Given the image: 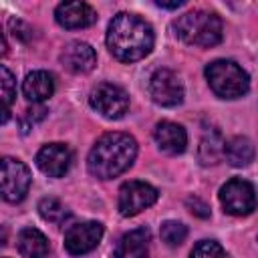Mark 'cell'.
Segmentation results:
<instances>
[{
    "label": "cell",
    "instance_id": "cell-20",
    "mask_svg": "<svg viewBox=\"0 0 258 258\" xmlns=\"http://www.w3.org/2000/svg\"><path fill=\"white\" fill-rule=\"evenodd\" d=\"M0 75H2L0 85H2V103H4L2 123H6V121H8V115H10V105H12L14 97H16V81H14L12 73H10L6 67H2V69H0Z\"/></svg>",
    "mask_w": 258,
    "mask_h": 258
},
{
    "label": "cell",
    "instance_id": "cell-25",
    "mask_svg": "<svg viewBox=\"0 0 258 258\" xmlns=\"http://www.w3.org/2000/svg\"><path fill=\"white\" fill-rule=\"evenodd\" d=\"M185 204H187V208H189L191 214H196V216H200V218H210V208H208L202 200H198V198H187Z\"/></svg>",
    "mask_w": 258,
    "mask_h": 258
},
{
    "label": "cell",
    "instance_id": "cell-14",
    "mask_svg": "<svg viewBox=\"0 0 258 258\" xmlns=\"http://www.w3.org/2000/svg\"><path fill=\"white\" fill-rule=\"evenodd\" d=\"M153 139H155L159 151H163L167 155H179V153H183V149L187 145L185 129L171 121L157 123L153 129Z\"/></svg>",
    "mask_w": 258,
    "mask_h": 258
},
{
    "label": "cell",
    "instance_id": "cell-3",
    "mask_svg": "<svg viewBox=\"0 0 258 258\" xmlns=\"http://www.w3.org/2000/svg\"><path fill=\"white\" fill-rule=\"evenodd\" d=\"M175 34L194 46H214L222 40V20L218 14L208 10H191L179 16L173 24Z\"/></svg>",
    "mask_w": 258,
    "mask_h": 258
},
{
    "label": "cell",
    "instance_id": "cell-26",
    "mask_svg": "<svg viewBox=\"0 0 258 258\" xmlns=\"http://www.w3.org/2000/svg\"><path fill=\"white\" fill-rule=\"evenodd\" d=\"M155 4H157L159 8H167V10H173V8L183 6V2H181V0H175V2H163V0H157Z\"/></svg>",
    "mask_w": 258,
    "mask_h": 258
},
{
    "label": "cell",
    "instance_id": "cell-22",
    "mask_svg": "<svg viewBox=\"0 0 258 258\" xmlns=\"http://www.w3.org/2000/svg\"><path fill=\"white\" fill-rule=\"evenodd\" d=\"M187 236V228L181 222L175 220H167L161 224V240L167 246H179Z\"/></svg>",
    "mask_w": 258,
    "mask_h": 258
},
{
    "label": "cell",
    "instance_id": "cell-19",
    "mask_svg": "<svg viewBox=\"0 0 258 258\" xmlns=\"http://www.w3.org/2000/svg\"><path fill=\"white\" fill-rule=\"evenodd\" d=\"M224 141H222V135L218 131H210L206 133V137L202 139V145H200V159L204 165L208 163H216L218 157L224 153Z\"/></svg>",
    "mask_w": 258,
    "mask_h": 258
},
{
    "label": "cell",
    "instance_id": "cell-1",
    "mask_svg": "<svg viewBox=\"0 0 258 258\" xmlns=\"http://www.w3.org/2000/svg\"><path fill=\"white\" fill-rule=\"evenodd\" d=\"M153 28L139 16L119 12L107 28L109 52L121 62H135L153 48Z\"/></svg>",
    "mask_w": 258,
    "mask_h": 258
},
{
    "label": "cell",
    "instance_id": "cell-6",
    "mask_svg": "<svg viewBox=\"0 0 258 258\" xmlns=\"http://www.w3.org/2000/svg\"><path fill=\"white\" fill-rule=\"evenodd\" d=\"M220 202L224 212L232 216H248L256 208V191L254 187L240 177H232L220 189Z\"/></svg>",
    "mask_w": 258,
    "mask_h": 258
},
{
    "label": "cell",
    "instance_id": "cell-15",
    "mask_svg": "<svg viewBox=\"0 0 258 258\" xmlns=\"http://www.w3.org/2000/svg\"><path fill=\"white\" fill-rule=\"evenodd\" d=\"M149 230L147 228H135L121 236L115 258H147L149 256Z\"/></svg>",
    "mask_w": 258,
    "mask_h": 258
},
{
    "label": "cell",
    "instance_id": "cell-11",
    "mask_svg": "<svg viewBox=\"0 0 258 258\" xmlns=\"http://www.w3.org/2000/svg\"><path fill=\"white\" fill-rule=\"evenodd\" d=\"M73 161V153L64 143H48L42 145L36 153V165L48 177H62Z\"/></svg>",
    "mask_w": 258,
    "mask_h": 258
},
{
    "label": "cell",
    "instance_id": "cell-21",
    "mask_svg": "<svg viewBox=\"0 0 258 258\" xmlns=\"http://www.w3.org/2000/svg\"><path fill=\"white\" fill-rule=\"evenodd\" d=\"M38 214H40L46 222H52V224H60L62 220L69 218V212L64 210V206H62L58 200H54V198H44V200H40V204H38Z\"/></svg>",
    "mask_w": 258,
    "mask_h": 258
},
{
    "label": "cell",
    "instance_id": "cell-13",
    "mask_svg": "<svg viewBox=\"0 0 258 258\" xmlns=\"http://www.w3.org/2000/svg\"><path fill=\"white\" fill-rule=\"evenodd\" d=\"M60 62L67 71L75 75H83V73L93 71V67L97 64V54L91 44L75 40V42H69L64 50L60 52Z\"/></svg>",
    "mask_w": 258,
    "mask_h": 258
},
{
    "label": "cell",
    "instance_id": "cell-23",
    "mask_svg": "<svg viewBox=\"0 0 258 258\" xmlns=\"http://www.w3.org/2000/svg\"><path fill=\"white\" fill-rule=\"evenodd\" d=\"M222 256H224V248L216 240H200L189 252V258H222Z\"/></svg>",
    "mask_w": 258,
    "mask_h": 258
},
{
    "label": "cell",
    "instance_id": "cell-8",
    "mask_svg": "<svg viewBox=\"0 0 258 258\" xmlns=\"http://www.w3.org/2000/svg\"><path fill=\"white\" fill-rule=\"evenodd\" d=\"M157 202V189L145 181H125L119 189V200H117V208L119 214L129 218L135 216L139 212H143L145 208L153 206Z\"/></svg>",
    "mask_w": 258,
    "mask_h": 258
},
{
    "label": "cell",
    "instance_id": "cell-17",
    "mask_svg": "<svg viewBox=\"0 0 258 258\" xmlns=\"http://www.w3.org/2000/svg\"><path fill=\"white\" fill-rule=\"evenodd\" d=\"M224 155H226V159H228L230 165H234V167H246V165H250L254 161L256 147H254V143L248 137L236 135V137H232L224 145Z\"/></svg>",
    "mask_w": 258,
    "mask_h": 258
},
{
    "label": "cell",
    "instance_id": "cell-9",
    "mask_svg": "<svg viewBox=\"0 0 258 258\" xmlns=\"http://www.w3.org/2000/svg\"><path fill=\"white\" fill-rule=\"evenodd\" d=\"M149 97L161 107H175L183 101V83L169 69H157L147 85Z\"/></svg>",
    "mask_w": 258,
    "mask_h": 258
},
{
    "label": "cell",
    "instance_id": "cell-16",
    "mask_svg": "<svg viewBox=\"0 0 258 258\" xmlns=\"http://www.w3.org/2000/svg\"><path fill=\"white\" fill-rule=\"evenodd\" d=\"M54 91V79L46 71H32L26 75L22 83V95L30 103H42L46 101Z\"/></svg>",
    "mask_w": 258,
    "mask_h": 258
},
{
    "label": "cell",
    "instance_id": "cell-5",
    "mask_svg": "<svg viewBox=\"0 0 258 258\" xmlns=\"http://www.w3.org/2000/svg\"><path fill=\"white\" fill-rule=\"evenodd\" d=\"M89 103L103 117L121 119L129 109V95L113 83H101L91 91Z\"/></svg>",
    "mask_w": 258,
    "mask_h": 258
},
{
    "label": "cell",
    "instance_id": "cell-4",
    "mask_svg": "<svg viewBox=\"0 0 258 258\" xmlns=\"http://www.w3.org/2000/svg\"><path fill=\"white\" fill-rule=\"evenodd\" d=\"M206 79L210 89L222 99H238L248 93V73L234 60H214L206 67Z\"/></svg>",
    "mask_w": 258,
    "mask_h": 258
},
{
    "label": "cell",
    "instance_id": "cell-7",
    "mask_svg": "<svg viewBox=\"0 0 258 258\" xmlns=\"http://www.w3.org/2000/svg\"><path fill=\"white\" fill-rule=\"evenodd\" d=\"M30 169L14 157L2 159V198L10 204L22 202L30 187Z\"/></svg>",
    "mask_w": 258,
    "mask_h": 258
},
{
    "label": "cell",
    "instance_id": "cell-24",
    "mask_svg": "<svg viewBox=\"0 0 258 258\" xmlns=\"http://www.w3.org/2000/svg\"><path fill=\"white\" fill-rule=\"evenodd\" d=\"M44 115H46V109H44V107H32V109H28V111L24 113L22 121H20L22 131L26 133L28 129H32L40 119H44Z\"/></svg>",
    "mask_w": 258,
    "mask_h": 258
},
{
    "label": "cell",
    "instance_id": "cell-2",
    "mask_svg": "<svg viewBox=\"0 0 258 258\" xmlns=\"http://www.w3.org/2000/svg\"><path fill=\"white\" fill-rule=\"evenodd\" d=\"M137 155V141L129 133L111 131L97 139L93 145L87 165L91 175L99 179H111L127 171Z\"/></svg>",
    "mask_w": 258,
    "mask_h": 258
},
{
    "label": "cell",
    "instance_id": "cell-12",
    "mask_svg": "<svg viewBox=\"0 0 258 258\" xmlns=\"http://www.w3.org/2000/svg\"><path fill=\"white\" fill-rule=\"evenodd\" d=\"M54 18L62 28H87L97 20V12L85 2H60L54 10Z\"/></svg>",
    "mask_w": 258,
    "mask_h": 258
},
{
    "label": "cell",
    "instance_id": "cell-18",
    "mask_svg": "<svg viewBox=\"0 0 258 258\" xmlns=\"http://www.w3.org/2000/svg\"><path fill=\"white\" fill-rule=\"evenodd\" d=\"M18 252L24 258H44L48 254V240L36 228H24L18 234Z\"/></svg>",
    "mask_w": 258,
    "mask_h": 258
},
{
    "label": "cell",
    "instance_id": "cell-10",
    "mask_svg": "<svg viewBox=\"0 0 258 258\" xmlns=\"http://www.w3.org/2000/svg\"><path fill=\"white\" fill-rule=\"evenodd\" d=\"M103 238V226L99 222H81L73 224L64 232V248L73 256H81L97 248Z\"/></svg>",
    "mask_w": 258,
    "mask_h": 258
}]
</instances>
